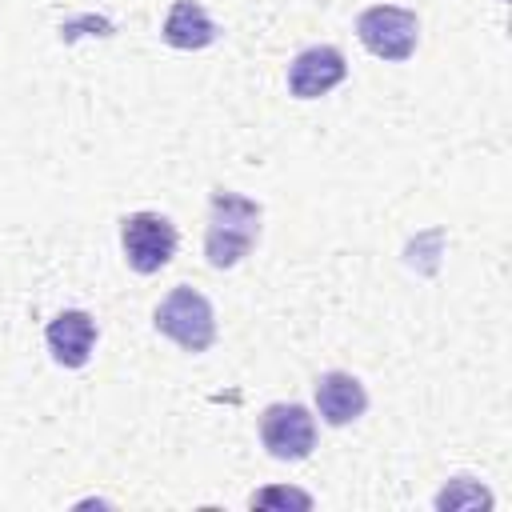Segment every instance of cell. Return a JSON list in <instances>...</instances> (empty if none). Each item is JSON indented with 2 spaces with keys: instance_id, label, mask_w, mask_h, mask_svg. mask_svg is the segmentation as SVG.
<instances>
[{
  "instance_id": "1",
  "label": "cell",
  "mask_w": 512,
  "mask_h": 512,
  "mask_svg": "<svg viewBox=\"0 0 512 512\" xmlns=\"http://www.w3.org/2000/svg\"><path fill=\"white\" fill-rule=\"evenodd\" d=\"M260 204L240 196V192H228V188H216L212 200H208V232H204V256L212 268H236L252 244L260 240Z\"/></svg>"
},
{
  "instance_id": "2",
  "label": "cell",
  "mask_w": 512,
  "mask_h": 512,
  "mask_svg": "<svg viewBox=\"0 0 512 512\" xmlns=\"http://www.w3.org/2000/svg\"><path fill=\"white\" fill-rule=\"evenodd\" d=\"M152 324L160 336H168L172 344H180L184 352H208L216 340V312L208 304L204 292L176 284L152 312Z\"/></svg>"
},
{
  "instance_id": "3",
  "label": "cell",
  "mask_w": 512,
  "mask_h": 512,
  "mask_svg": "<svg viewBox=\"0 0 512 512\" xmlns=\"http://www.w3.org/2000/svg\"><path fill=\"white\" fill-rule=\"evenodd\" d=\"M176 244H180V232L168 216L160 212H132L120 220V248H124V260L132 272L140 276H152L160 268L172 264L176 256Z\"/></svg>"
},
{
  "instance_id": "4",
  "label": "cell",
  "mask_w": 512,
  "mask_h": 512,
  "mask_svg": "<svg viewBox=\"0 0 512 512\" xmlns=\"http://www.w3.org/2000/svg\"><path fill=\"white\" fill-rule=\"evenodd\" d=\"M356 36L360 44L380 56V60H408L416 52V40H420V20L412 8H396V4H372L356 16Z\"/></svg>"
},
{
  "instance_id": "5",
  "label": "cell",
  "mask_w": 512,
  "mask_h": 512,
  "mask_svg": "<svg viewBox=\"0 0 512 512\" xmlns=\"http://www.w3.org/2000/svg\"><path fill=\"white\" fill-rule=\"evenodd\" d=\"M260 440L272 460H304L316 448V420L304 404H268L260 412Z\"/></svg>"
},
{
  "instance_id": "6",
  "label": "cell",
  "mask_w": 512,
  "mask_h": 512,
  "mask_svg": "<svg viewBox=\"0 0 512 512\" xmlns=\"http://www.w3.org/2000/svg\"><path fill=\"white\" fill-rule=\"evenodd\" d=\"M344 76H348L344 52L332 44H312L296 52V60L288 64V92L296 100H316V96H328Z\"/></svg>"
},
{
  "instance_id": "7",
  "label": "cell",
  "mask_w": 512,
  "mask_h": 512,
  "mask_svg": "<svg viewBox=\"0 0 512 512\" xmlns=\"http://www.w3.org/2000/svg\"><path fill=\"white\" fill-rule=\"evenodd\" d=\"M44 344L60 368H84L96 348V320L84 308H68L44 328Z\"/></svg>"
},
{
  "instance_id": "8",
  "label": "cell",
  "mask_w": 512,
  "mask_h": 512,
  "mask_svg": "<svg viewBox=\"0 0 512 512\" xmlns=\"http://www.w3.org/2000/svg\"><path fill=\"white\" fill-rule=\"evenodd\" d=\"M316 408H320V420L324 424L344 428V424H352V420L364 416L368 392H364V384L352 372H324L316 380Z\"/></svg>"
},
{
  "instance_id": "9",
  "label": "cell",
  "mask_w": 512,
  "mask_h": 512,
  "mask_svg": "<svg viewBox=\"0 0 512 512\" xmlns=\"http://www.w3.org/2000/svg\"><path fill=\"white\" fill-rule=\"evenodd\" d=\"M164 44L168 48H180V52H200L216 40V24L212 16L196 4V0H176L164 16Z\"/></svg>"
},
{
  "instance_id": "10",
  "label": "cell",
  "mask_w": 512,
  "mask_h": 512,
  "mask_svg": "<svg viewBox=\"0 0 512 512\" xmlns=\"http://www.w3.org/2000/svg\"><path fill=\"white\" fill-rule=\"evenodd\" d=\"M492 504V496L476 484V480H468V476H456L440 496H436V508L440 512H448V508H488Z\"/></svg>"
},
{
  "instance_id": "11",
  "label": "cell",
  "mask_w": 512,
  "mask_h": 512,
  "mask_svg": "<svg viewBox=\"0 0 512 512\" xmlns=\"http://www.w3.org/2000/svg\"><path fill=\"white\" fill-rule=\"evenodd\" d=\"M272 504H296V508H312V496L308 492H296V488H264L252 496V508H272Z\"/></svg>"
}]
</instances>
